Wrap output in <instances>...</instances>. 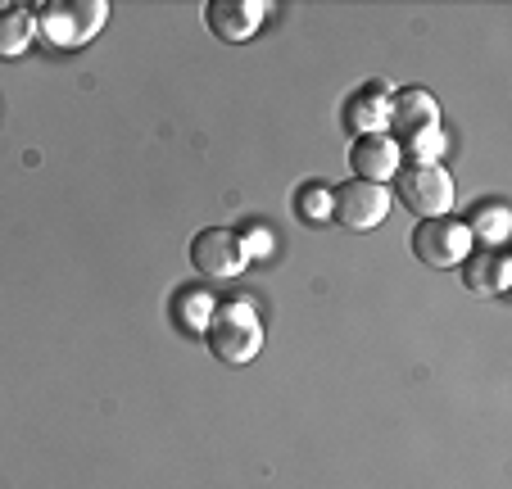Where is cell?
Masks as SVG:
<instances>
[{"label": "cell", "instance_id": "cell-1", "mask_svg": "<svg viewBox=\"0 0 512 489\" xmlns=\"http://www.w3.org/2000/svg\"><path fill=\"white\" fill-rule=\"evenodd\" d=\"M204 340H209V354L218 363H250L254 354L263 349V326L259 313H254L245 299H227V304H213V317L204 326Z\"/></svg>", "mask_w": 512, "mask_h": 489}, {"label": "cell", "instance_id": "cell-2", "mask_svg": "<svg viewBox=\"0 0 512 489\" xmlns=\"http://www.w3.org/2000/svg\"><path fill=\"white\" fill-rule=\"evenodd\" d=\"M408 213L417 218H449L454 209V177H449L445 163H404L395 173V195Z\"/></svg>", "mask_w": 512, "mask_h": 489}, {"label": "cell", "instance_id": "cell-3", "mask_svg": "<svg viewBox=\"0 0 512 489\" xmlns=\"http://www.w3.org/2000/svg\"><path fill=\"white\" fill-rule=\"evenodd\" d=\"M37 28L46 32L55 46L73 50V46H87L109 19V5L105 0H46L32 10Z\"/></svg>", "mask_w": 512, "mask_h": 489}, {"label": "cell", "instance_id": "cell-4", "mask_svg": "<svg viewBox=\"0 0 512 489\" xmlns=\"http://www.w3.org/2000/svg\"><path fill=\"white\" fill-rule=\"evenodd\" d=\"M472 231L458 218H426L413 227V254L426 268H458L472 254Z\"/></svg>", "mask_w": 512, "mask_h": 489}, {"label": "cell", "instance_id": "cell-5", "mask_svg": "<svg viewBox=\"0 0 512 489\" xmlns=\"http://www.w3.org/2000/svg\"><path fill=\"white\" fill-rule=\"evenodd\" d=\"M390 191L386 186H377V182H345V186H336L331 191V218L340 222V227H349V231H372V227H381L386 222V213H390Z\"/></svg>", "mask_w": 512, "mask_h": 489}, {"label": "cell", "instance_id": "cell-6", "mask_svg": "<svg viewBox=\"0 0 512 489\" xmlns=\"http://www.w3.org/2000/svg\"><path fill=\"white\" fill-rule=\"evenodd\" d=\"M245 259H250V254H245V240L227 227H209L191 240V268L200 272V277H213V281L236 277V272L245 268Z\"/></svg>", "mask_w": 512, "mask_h": 489}, {"label": "cell", "instance_id": "cell-7", "mask_svg": "<svg viewBox=\"0 0 512 489\" xmlns=\"http://www.w3.org/2000/svg\"><path fill=\"white\" fill-rule=\"evenodd\" d=\"M386 127H395V132L404 136V145L426 132H440V105L431 100V91L404 87L386 100Z\"/></svg>", "mask_w": 512, "mask_h": 489}, {"label": "cell", "instance_id": "cell-8", "mask_svg": "<svg viewBox=\"0 0 512 489\" xmlns=\"http://www.w3.org/2000/svg\"><path fill=\"white\" fill-rule=\"evenodd\" d=\"M349 168H354L358 182H377L386 186L390 177L404 168V150L390 132H372V136H354V150H349Z\"/></svg>", "mask_w": 512, "mask_h": 489}, {"label": "cell", "instance_id": "cell-9", "mask_svg": "<svg viewBox=\"0 0 512 489\" xmlns=\"http://www.w3.org/2000/svg\"><path fill=\"white\" fill-rule=\"evenodd\" d=\"M263 14H268V5H259V0H209L204 5V23L223 41H250L259 32Z\"/></svg>", "mask_w": 512, "mask_h": 489}, {"label": "cell", "instance_id": "cell-10", "mask_svg": "<svg viewBox=\"0 0 512 489\" xmlns=\"http://www.w3.org/2000/svg\"><path fill=\"white\" fill-rule=\"evenodd\" d=\"M37 37V19L28 5H5L0 10V59H19Z\"/></svg>", "mask_w": 512, "mask_h": 489}, {"label": "cell", "instance_id": "cell-11", "mask_svg": "<svg viewBox=\"0 0 512 489\" xmlns=\"http://www.w3.org/2000/svg\"><path fill=\"white\" fill-rule=\"evenodd\" d=\"M463 227L472 231V240H485V245H494V250H499L503 240H508V231H512V213H508V204L485 200V204H476L472 218H467Z\"/></svg>", "mask_w": 512, "mask_h": 489}, {"label": "cell", "instance_id": "cell-12", "mask_svg": "<svg viewBox=\"0 0 512 489\" xmlns=\"http://www.w3.org/2000/svg\"><path fill=\"white\" fill-rule=\"evenodd\" d=\"M345 127L354 136H372V132H381V127H386V100L377 96V91H358L354 100H349L345 105Z\"/></svg>", "mask_w": 512, "mask_h": 489}, {"label": "cell", "instance_id": "cell-13", "mask_svg": "<svg viewBox=\"0 0 512 489\" xmlns=\"http://www.w3.org/2000/svg\"><path fill=\"white\" fill-rule=\"evenodd\" d=\"M213 317V299L204 295V290H182L177 295V326H186V331H204Z\"/></svg>", "mask_w": 512, "mask_h": 489}, {"label": "cell", "instance_id": "cell-14", "mask_svg": "<svg viewBox=\"0 0 512 489\" xmlns=\"http://www.w3.org/2000/svg\"><path fill=\"white\" fill-rule=\"evenodd\" d=\"M467 286H476V290H503V286H508V259H503L499 250H490L485 259H476L472 272H467Z\"/></svg>", "mask_w": 512, "mask_h": 489}, {"label": "cell", "instance_id": "cell-15", "mask_svg": "<svg viewBox=\"0 0 512 489\" xmlns=\"http://www.w3.org/2000/svg\"><path fill=\"white\" fill-rule=\"evenodd\" d=\"M304 213H309V218H322V213H331V195L327 191H309V195H304Z\"/></svg>", "mask_w": 512, "mask_h": 489}]
</instances>
